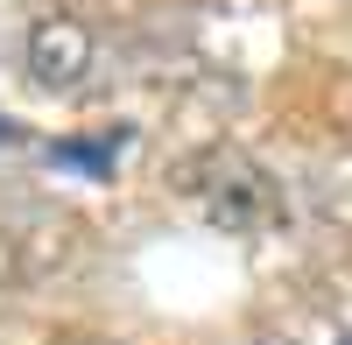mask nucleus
<instances>
[{"instance_id": "f257e3e1", "label": "nucleus", "mask_w": 352, "mask_h": 345, "mask_svg": "<svg viewBox=\"0 0 352 345\" xmlns=\"http://www.w3.org/2000/svg\"><path fill=\"white\" fill-rule=\"evenodd\" d=\"M184 183H190V205L212 219V225H226V233H261V225L282 219V190H275V177H268L261 162L232 155V148L204 155Z\"/></svg>"}, {"instance_id": "f03ea898", "label": "nucleus", "mask_w": 352, "mask_h": 345, "mask_svg": "<svg viewBox=\"0 0 352 345\" xmlns=\"http://www.w3.org/2000/svg\"><path fill=\"white\" fill-rule=\"evenodd\" d=\"M28 71H36V85H50V92H78V78L92 71V36H85L78 21L50 14L28 28Z\"/></svg>"}, {"instance_id": "7ed1b4c3", "label": "nucleus", "mask_w": 352, "mask_h": 345, "mask_svg": "<svg viewBox=\"0 0 352 345\" xmlns=\"http://www.w3.org/2000/svg\"><path fill=\"white\" fill-rule=\"evenodd\" d=\"M0 141H8V120H0Z\"/></svg>"}, {"instance_id": "20e7f679", "label": "nucleus", "mask_w": 352, "mask_h": 345, "mask_svg": "<svg viewBox=\"0 0 352 345\" xmlns=\"http://www.w3.org/2000/svg\"><path fill=\"white\" fill-rule=\"evenodd\" d=\"M338 345H352V338H338Z\"/></svg>"}]
</instances>
